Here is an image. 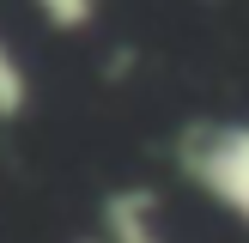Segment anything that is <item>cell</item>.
<instances>
[{
    "mask_svg": "<svg viewBox=\"0 0 249 243\" xmlns=\"http://www.w3.org/2000/svg\"><path fill=\"white\" fill-rule=\"evenodd\" d=\"M182 176L249 231V122H195L182 140Z\"/></svg>",
    "mask_w": 249,
    "mask_h": 243,
    "instance_id": "cell-1",
    "label": "cell"
},
{
    "mask_svg": "<svg viewBox=\"0 0 249 243\" xmlns=\"http://www.w3.org/2000/svg\"><path fill=\"white\" fill-rule=\"evenodd\" d=\"M97 237L104 243H177L152 189H116V194H104V207H97Z\"/></svg>",
    "mask_w": 249,
    "mask_h": 243,
    "instance_id": "cell-2",
    "label": "cell"
},
{
    "mask_svg": "<svg viewBox=\"0 0 249 243\" xmlns=\"http://www.w3.org/2000/svg\"><path fill=\"white\" fill-rule=\"evenodd\" d=\"M31 97H36V85H31V67H24L18 43H12V36L0 31V122H24Z\"/></svg>",
    "mask_w": 249,
    "mask_h": 243,
    "instance_id": "cell-3",
    "label": "cell"
},
{
    "mask_svg": "<svg viewBox=\"0 0 249 243\" xmlns=\"http://www.w3.org/2000/svg\"><path fill=\"white\" fill-rule=\"evenodd\" d=\"M31 6L49 18V31H85L97 18V0H31Z\"/></svg>",
    "mask_w": 249,
    "mask_h": 243,
    "instance_id": "cell-4",
    "label": "cell"
},
{
    "mask_svg": "<svg viewBox=\"0 0 249 243\" xmlns=\"http://www.w3.org/2000/svg\"><path fill=\"white\" fill-rule=\"evenodd\" d=\"M85 243H104V237H85Z\"/></svg>",
    "mask_w": 249,
    "mask_h": 243,
    "instance_id": "cell-5",
    "label": "cell"
}]
</instances>
